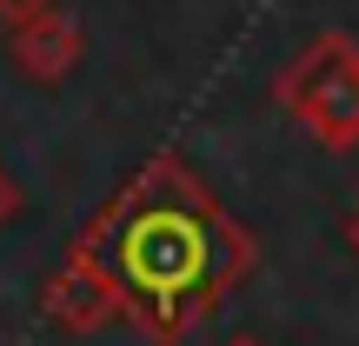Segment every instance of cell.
<instances>
[{
	"label": "cell",
	"mask_w": 359,
	"mask_h": 346,
	"mask_svg": "<svg viewBox=\"0 0 359 346\" xmlns=\"http://www.w3.org/2000/svg\"><path fill=\"white\" fill-rule=\"evenodd\" d=\"M226 346H266V340H226Z\"/></svg>",
	"instance_id": "cell-8"
},
{
	"label": "cell",
	"mask_w": 359,
	"mask_h": 346,
	"mask_svg": "<svg viewBox=\"0 0 359 346\" xmlns=\"http://www.w3.org/2000/svg\"><path fill=\"white\" fill-rule=\"evenodd\" d=\"M40 320L60 326V333H74V340H87V333H107L114 320H127V313H120L114 280H107L87 253L67 246V260L47 273V286H40Z\"/></svg>",
	"instance_id": "cell-3"
},
{
	"label": "cell",
	"mask_w": 359,
	"mask_h": 346,
	"mask_svg": "<svg viewBox=\"0 0 359 346\" xmlns=\"http://www.w3.org/2000/svg\"><path fill=\"white\" fill-rule=\"evenodd\" d=\"M47 7H60V0H0V27H7V34H13V27L40 20V13H47Z\"/></svg>",
	"instance_id": "cell-5"
},
{
	"label": "cell",
	"mask_w": 359,
	"mask_h": 346,
	"mask_svg": "<svg viewBox=\"0 0 359 346\" xmlns=\"http://www.w3.org/2000/svg\"><path fill=\"white\" fill-rule=\"evenodd\" d=\"M20 213V187H13V173L0 167V227H7V220Z\"/></svg>",
	"instance_id": "cell-6"
},
{
	"label": "cell",
	"mask_w": 359,
	"mask_h": 346,
	"mask_svg": "<svg viewBox=\"0 0 359 346\" xmlns=\"http://www.w3.org/2000/svg\"><path fill=\"white\" fill-rule=\"evenodd\" d=\"M74 253L114 280L127 326H140L154 346H180L259 273V240L180 154L147 160L74 233Z\"/></svg>",
	"instance_id": "cell-1"
},
{
	"label": "cell",
	"mask_w": 359,
	"mask_h": 346,
	"mask_svg": "<svg viewBox=\"0 0 359 346\" xmlns=\"http://www.w3.org/2000/svg\"><path fill=\"white\" fill-rule=\"evenodd\" d=\"M273 100L293 120H306V133L326 154H353L359 147V40L313 34L286 60V74L273 80Z\"/></svg>",
	"instance_id": "cell-2"
},
{
	"label": "cell",
	"mask_w": 359,
	"mask_h": 346,
	"mask_svg": "<svg viewBox=\"0 0 359 346\" xmlns=\"http://www.w3.org/2000/svg\"><path fill=\"white\" fill-rule=\"evenodd\" d=\"M346 246L359 253V200H353V213H346Z\"/></svg>",
	"instance_id": "cell-7"
},
{
	"label": "cell",
	"mask_w": 359,
	"mask_h": 346,
	"mask_svg": "<svg viewBox=\"0 0 359 346\" xmlns=\"http://www.w3.org/2000/svg\"><path fill=\"white\" fill-rule=\"evenodd\" d=\"M80 53H87V34H80V20L60 13V7H47L40 20H27V27L7 34V60L20 67L34 87H60L80 67Z\"/></svg>",
	"instance_id": "cell-4"
}]
</instances>
